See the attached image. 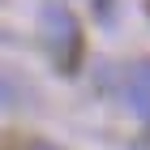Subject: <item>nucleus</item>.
Segmentation results:
<instances>
[{"instance_id": "nucleus-4", "label": "nucleus", "mask_w": 150, "mask_h": 150, "mask_svg": "<svg viewBox=\"0 0 150 150\" xmlns=\"http://www.w3.org/2000/svg\"><path fill=\"white\" fill-rule=\"evenodd\" d=\"M30 150H56V146H47V142H35V146H30Z\"/></svg>"}, {"instance_id": "nucleus-1", "label": "nucleus", "mask_w": 150, "mask_h": 150, "mask_svg": "<svg viewBox=\"0 0 150 150\" xmlns=\"http://www.w3.org/2000/svg\"><path fill=\"white\" fill-rule=\"evenodd\" d=\"M39 35H43L47 56L56 60L60 69L69 73L81 56V30H77V17H73L64 4H47L43 17H39Z\"/></svg>"}, {"instance_id": "nucleus-3", "label": "nucleus", "mask_w": 150, "mask_h": 150, "mask_svg": "<svg viewBox=\"0 0 150 150\" xmlns=\"http://www.w3.org/2000/svg\"><path fill=\"white\" fill-rule=\"evenodd\" d=\"M22 94H26V81H17L13 73L0 69V103H17Z\"/></svg>"}, {"instance_id": "nucleus-2", "label": "nucleus", "mask_w": 150, "mask_h": 150, "mask_svg": "<svg viewBox=\"0 0 150 150\" xmlns=\"http://www.w3.org/2000/svg\"><path fill=\"white\" fill-rule=\"evenodd\" d=\"M120 94H125V103L133 107V116L150 120V60H133L120 77Z\"/></svg>"}, {"instance_id": "nucleus-5", "label": "nucleus", "mask_w": 150, "mask_h": 150, "mask_svg": "<svg viewBox=\"0 0 150 150\" xmlns=\"http://www.w3.org/2000/svg\"><path fill=\"white\" fill-rule=\"evenodd\" d=\"M146 9H150V0H146Z\"/></svg>"}]
</instances>
